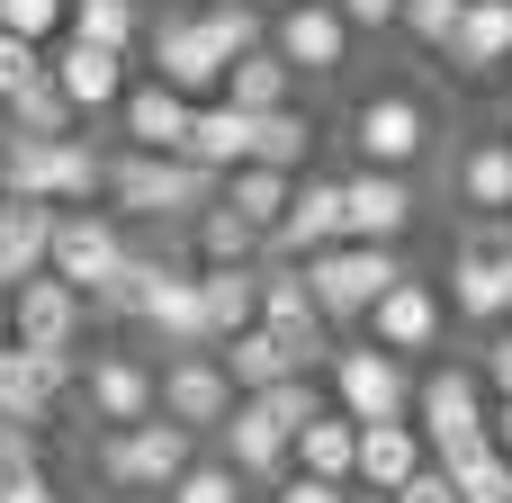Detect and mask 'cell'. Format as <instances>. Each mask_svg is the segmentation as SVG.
I'll return each mask as SVG.
<instances>
[{"label":"cell","mask_w":512,"mask_h":503,"mask_svg":"<svg viewBox=\"0 0 512 503\" xmlns=\"http://www.w3.org/2000/svg\"><path fill=\"white\" fill-rule=\"evenodd\" d=\"M108 207H117L126 225L189 234V225L216 207V171L189 162V153H135V144H117V153H108Z\"/></svg>","instance_id":"cell-1"},{"label":"cell","mask_w":512,"mask_h":503,"mask_svg":"<svg viewBox=\"0 0 512 503\" xmlns=\"http://www.w3.org/2000/svg\"><path fill=\"white\" fill-rule=\"evenodd\" d=\"M108 153L90 135H9L0 144V189L9 198H54V207H99L108 198Z\"/></svg>","instance_id":"cell-2"},{"label":"cell","mask_w":512,"mask_h":503,"mask_svg":"<svg viewBox=\"0 0 512 503\" xmlns=\"http://www.w3.org/2000/svg\"><path fill=\"white\" fill-rule=\"evenodd\" d=\"M198 450H207V441H198L189 423L153 414V423H126V432H90V477H99L108 495H171Z\"/></svg>","instance_id":"cell-3"},{"label":"cell","mask_w":512,"mask_h":503,"mask_svg":"<svg viewBox=\"0 0 512 503\" xmlns=\"http://www.w3.org/2000/svg\"><path fill=\"white\" fill-rule=\"evenodd\" d=\"M324 396L351 414V423H405L414 414V396H423V369L414 360H396L387 342H369V333H342L333 342V360H324Z\"/></svg>","instance_id":"cell-4"},{"label":"cell","mask_w":512,"mask_h":503,"mask_svg":"<svg viewBox=\"0 0 512 503\" xmlns=\"http://www.w3.org/2000/svg\"><path fill=\"white\" fill-rule=\"evenodd\" d=\"M342 144H351V162H378V171H423L432 153H441V117H432V99L423 90H369L351 117H342Z\"/></svg>","instance_id":"cell-5"},{"label":"cell","mask_w":512,"mask_h":503,"mask_svg":"<svg viewBox=\"0 0 512 503\" xmlns=\"http://www.w3.org/2000/svg\"><path fill=\"white\" fill-rule=\"evenodd\" d=\"M72 405H81L90 432L153 423V414H162V360H153V351H126V342L81 351V387H72Z\"/></svg>","instance_id":"cell-6"},{"label":"cell","mask_w":512,"mask_h":503,"mask_svg":"<svg viewBox=\"0 0 512 503\" xmlns=\"http://www.w3.org/2000/svg\"><path fill=\"white\" fill-rule=\"evenodd\" d=\"M414 423L432 441V459H459L477 441H495V387L477 360H432L423 369V396H414Z\"/></svg>","instance_id":"cell-7"},{"label":"cell","mask_w":512,"mask_h":503,"mask_svg":"<svg viewBox=\"0 0 512 503\" xmlns=\"http://www.w3.org/2000/svg\"><path fill=\"white\" fill-rule=\"evenodd\" d=\"M297 270H306L315 306L351 333V324H369V306H378L414 261H405V243H333V252H315V261H297Z\"/></svg>","instance_id":"cell-8"},{"label":"cell","mask_w":512,"mask_h":503,"mask_svg":"<svg viewBox=\"0 0 512 503\" xmlns=\"http://www.w3.org/2000/svg\"><path fill=\"white\" fill-rule=\"evenodd\" d=\"M144 72L153 81H171V90H189V99H216L225 90V72H234V54L216 45V27H207V9H153V36H144Z\"/></svg>","instance_id":"cell-9"},{"label":"cell","mask_w":512,"mask_h":503,"mask_svg":"<svg viewBox=\"0 0 512 503\" xmlns=\"http://www.w3.org/2000/svg\"><path fill=\"white\" fill-rule=\"evenodd\" d=\"M450 324H459V315H450V288H441V279H423V270H405V279L369 306V324H360V333H369V342H387L396 360L432 369V360L450 351Z\"/></svg>","instance_id":"cell-10"},{"label":"cell","mask_w":512,"mask_h":503,"mask_svg":"<svg viewBox=\"0 0 512 503\" xmlns=\"http://www.w3.org/2000/svg\"><path fill=\"white\" fill-rule=\"evenodd\" d=\"M441 288H450V315H459L468 333L512 324V252H504V234H495V225H468L459 252H450V270H441Z\"/></svg>","instance_id":"cell-11"},{"label":"cell","mask_w":512,"mask_h":503,"mask_svg":"<svg viewBox=\"0 0 512 503\" xmlns=\"http://www.w3.org/2000/svg\"><path fill=\"white\" fill-rule=\"evenodd\" d=\"M126 252H135V225L99 198V207H63V225H54V270L99 306L108 297V279L126 270Z\"/></svg>","instance_id":"cell-12"},{"label":"cell","mask_w":512,"mask_h":503,"mask_svg":"<svg viewBox=\"0 0 512 503\" xmlns=\"http://www.w3.org/2000/svg\"><path fill=\"white\" fill-rule=\"evenodd\" d=\"M270 45L297 63V81H342L351 54H360V27L342 18V0H297L270 18Z\"/></svg>","instance_id":"cell-13"},{"label":"cell","mask_w":512,"mask_h":503,"mask_svg":"<svg viewBox=\"0 0 512 503\" xmlns=\"http://www.w3.org/2000/svg\"><path fill=\"white\" fill-rule=\"evenodd\" d=\"M81 387V351H27V342H0V423H27L45 432L54 405Z\"/></svg>","instance_id":"cell-14"},{"label":"cell","mask_w":512,"mask_h":503,"mask_svg":"<svg viewBox=\"0 0 512 503\" xmlns=\"http://www.w3.org/2000/svg\"><path fill=\"white\" fill-rule=\"evenodd\" d=\"M342 207H351V243H405L423 225V180L414 171H378V162H351L342 171Z\"/></svg>","instance_id":"cell-15"},{"label":"cell","mask_w":512,"mask_h":503,"mask_svg":"<svg viewBox=\"0 0 512 503\" xmlns=\"http://www.w3.org/2000/svg\"><path fill=\"white\" fill-rule=\"evenodd\" d=\"M234 405H243V387H234V369H225L216 351H171V360H162V414L189 423L198 441H216Z\"/></svg>","instance_id":"cell-16"},{"label":"cell","mask_w":512,"mask_h":503,"mask_svg":"<svg viewBox=\"0 0 512 503\" xmlns=\"http://www.w3.org/2000/svg\"><path fill=\"white\" fill-rule=\"evenodd\" d=\"M333 243H351L342 171H297V198H288V216H279V234H270V261H315V252H333Z\"/></svg>","instance_id":"cell-17"},{"label":"cell","mask_w":512,"mask_h":503,"mask_svg":"<svg viewBox=\"0 0 512 503\" xmlns=\"http://www.w3.org/2000/svg\"><path fill=\"white\" fill-rule=\"evenodd\" d=\"M135 333H144V351H153V360H171V351H216V324H207V288H198V261L162 270V288L144 297Z\"/></svg>","instance_id":"cell-18"},{"label":"cell","mask_w":512,"mask_h":503,"mask_svg":"<svg viewBox=\"0 0 512 503\" xmlns=\"http://www.w3.org/2000/svg\"><path fill=\"white\" fill-rule=\"evenodd\" d=\"M207 450H225L243 477H252V495H270L279 477H297V432L270 414V396H243L234 414H225V432L207 441Z\"/></svg>","instance_id":"cell-19"},{"label":"cell","mask_w":512,"mask_h":503,"mask_svg":"<svg viewBox=\"0 0 512 503\" xmlns=\"http://www.w3.org/2000/svg\"><path fill=\"white\" fill-rule=\"evenodd\" d=\"M9 315H18V342H27V351H81V333H90V297H81L63 270L18 279V288H9Z\"/></svg>","instance_id":"cell-20"},{"label":"cell","mask_w":512,"mask_h":503,"mask_svg":"<svg viewBox=\"0 0 512 503\" xmlns=\"http://www.w3.org/2000/svg\"><path fill=\"white\" fill-rule=\"evenodd\" d=\"M54 81H63V99L81 108V126H90V117H117V99L135 90V54L90 45V36H63V45H54Z\"/></svg>","instance_id":"cell-21"},{"label":"cell","mask_w":512,"mask_h":503,"mask_svg":"<svg viewBox=\"0 0 512 503\" xmlns=\"http://www.w3.org/2000/svg\"><path fill=\"white\" fill-rule=\"evenodd\" d=\"M450 207L468 225H504L512 216V135H468L450 153Z\"/></svg>","instance_id":"cell-22"},{"label":"cell","mask_w":512,"mask_h":503,"mask_svg":"<svg viewBox=\"0 0 512 503\" xmlns=\"http://www.w3.org/2000/svg\"><path fill=\"white\" fill-rule=\"evenodd\" d=\"M189 117H198V99L144 72V81L117 99V144H135V153H189Z\"/></svg>","instance_id":"cell-23"},{"label":"cell","mask_w":512,"mask_h":503,"mask_svg":"<svg viewBox=\"0 0 512 503\" xmlns=\"http://www.w3.org/2000/svg\"><path fill=\"white\" fill-rule=\"evenodd\" d=\"M54 225H63L54 198H9L0 189V279L9 288L36 279V270H54Z\"/></svg>","instance_id":"cell-24"},{"label":"cell","mask_w":512,"mask_h":503,"mask_svg":"<svg viewBox=\"0 0 512 503\" xmlns=\"http://www.w3.org/2000/svg\"><path fill=\"white\" fill-rule=\"evenodd\" d=\"M414 468H432V441H423V423L405 414V423H360V495L387 503Z\"/></svg>","instance_id":"cell-25"},{"label":"cell","mask_w":512,"mask_h":503,"mask_svg":"<svg viewBox=\"0 0 512 503\" xmlns=\"http://www.w3.org/2000/svg\"><path fill=\"white\" fill-rule=\"evenodd\" d=\"M441 63L459 81H504L512 72V0H468V18H459V36H450Z\"/></svg>","instance_id":"cell-26"},{"label":"cell","mask_w":512,"mask_h":503,"mask_svg":"<svg viewBox=\"0 0 512 503\" xmlns=\"http://www.w3.org/2000/svg\"><path fill=\"white\" fill-rule=\"evenodd\" d=\"M252 135H261L252 108H234V99H198V117H189V162H207V171L225 180L234 162H252Z\"/></svg>","instance_id":"cell-27"},{"label":"cell","mask_w":512,"mask_h":503,"mask_svg":"<svg viewBox=\"0 0 512 503\" xmlns=\"http://www.w3.org/2000/svg\"><path fill=\"white\" fill-rule=\"evenodd\" d=\"M189 261H198V270H243V261H270V234H261L243 207H225V198H216V207L189 225Z\"/></svg>","instance_id":"cell-28"},{"label":"cell","mask_w":512,"mask_h":503,"mask_svg":"<svg viewBox=\"0 0 512 503\" xmlns=\"http://www.w3.org/2000/svg\"><path fill=\"white\" fill-rule=\"evenodd\" d=\"M297 477H333V486H360V423L342 405H324L306 432H297Z\"/></svg>","instance_id":"cell-29"},{"label":"cell","mask_w":512,"mask_h":503,"mask_svg":"<svg viewBox=\"0 0 512 503\" xmlns=\"http://www.w3.org/2000/svg\"><path fill=\"white\" fill-rule=\"evenodd\" d=\"M216 99H234V108L270 117V108H288V99H297V63H288L279 45H252V54H234V72H225V90H216Z\"/></svg>","instance_id":"cell-30"},{"label":"cell","mask_w":512,"mask_h":503,"mask_svg":"<svg viewBox=\"0 0 512 503\" xmlns=\"http://www.w3.org/2000/svg\"><path fill=\"white\" fill-rule=\"evenodd\" d=\"M216 198L243 207L261 234H279V216H288V198H297V171H279V162H234V171L216 180Z\"/></svg>","instance_id":"cell-31"},{"label":"cell","mask_w":512,"mask_h":503,"mask_svg":"<svg viewBox=\"0 0 512 503\" xmlns=\"http://www.w3.org/2000/svg\"><path fill=\"white\" fill-rule=\"evenodd\" d=\"M198 288H207V324H216V342H234V333L261 324V261H243V270H198Z\"/></svg>","instance_id":"cell-32"},{"label":"cell","mask_w":512,"mask_h":503,"mask_svg":"<svg viewBox=\"0 0 512 503\" xmlns=\"http://www.w3.org/2000/svg\"><path fill=\"white\" fill-rule=\"evenodd\" d=\"M216 360L234 369V387H243V396H261V387H279V378H306V369L288 360V342H279L270 324H252V333H234V342H216Z\"/></svg>","instance_id":"cell-33"},{"label":"cell","mask_w":512,"mask_h":503,"mask_svg":"<svg viewBox=\"0 0 512 503\" xmlns=\"http://www.w3.org/2000/svg\"><path fill=\"white\" fill-rule=\"evenodd\" d=\"M72 36L117 45V54H144V36H153V0H72Z\"/></svg>","instance_id":"cell-34"},{"label":"cell","mask_w":512,"mask_h":503,"mask_svg":"<svg viewBox=\"0 0 512 503\" xmlns=\"http://www.w3.org/2000/svg\"><path fill=\"white\" fill-rule=\"evenodd\" d=\"M252 162H279V171H315V117L288 99V108H270L261 117V135H252Z\"/></svg>","instance_id":"cell-35"},{"label":"cell","mask_w":512,"mask_h":503,"mask_svg":"<svg viewBox=\"0 0 512 503\" xmlns=\"http://www.w3.org/2000/svg\"><path fill=\"white\" fill-rule=\"evenodd\" d=\"M171 503H261V495H252V477H243V468H234L225 450H198V459L180 468Z\"/></svg>","instance_id":"cell-36"},{"label":"cell","mask_w":512,"mask_h":503,"mask_svg":"<svg viewBox=\"0 0 512 503\" xmlns=\"http://www.w3.org/2000/svg\"><path fill=\"white\" fill-rule=\"evenodd\" d=\"M9 135H81V108L63 99V81L45 72L36 90H18L9 99Z\"/></svg>","instance_id":"cell-37"},{"label":"cell","mask_w":512,"mask_h":503,"mask_svg":"<svg viewBox=\"0 0 512 503\" xmlns=\"http://www.w3.org/2000/svg\"><path fill=\"white\" fill-rule=\"evenodd\" d=\"M450 477H459V495L468 503H512V459L495 441H477V450H459V459H441Z\"/></svg>","instance_id":"cell-38"},{"label":"cell","mask_w":512,"mask_h":503,"mask_svg":"<svg viewBox=\"0 0 512 503\" xmlns=\"http://www.w3.org/2000/svg\"><path fill=\"white\" fill-rule=\"evenodd\" d=\"M459 18H468V0H405V18H396V36H405V45H423V54H450V36H459Z\"/></svg>","instance_id":"cell-39"},{"label":"cell","mask_w":512,"mask_h":503,"mask_svg":"<svg viewBox=\"0 0 512 503\" xmlns=\"http://www.w3.org/2000/svg\"><path fill=\"white\" fill-rule=\"evenodd\" d=\"M45 72H54V45H36V36H9V27H0V99L36 90Z\"/></svg>","instance_id":"cell-40"},{"label":"cell","mask_w":512,"mask_h":503,"mask_svg":"<svg viewBox=\"0 0 512 503\" xmlns=\"http://www.w3.org/2000/svg\"><path fill=\"white\" fill-rule=\"evenodd\" d=\"M0 27L36 36V45H63L72 36V0H0Z\"/></svg>","instance_id":"cell-41"},{"label":"cell","mask_w":512,"mask_h":503,"mask_svg":"<svg viewBox=\"0 0 512 503\" xmlns=\"http://www.w3.org/2000/svg\"><path fill=\"white\" fill-rule=\"evenodd\" d=\"M36 468H45V432L0 423V486H9V477H36Z\"/></svg>","instance_id":"cell-42"},{"label":"cell","mask_w":512,"mask_h":503,"mask_svg":"<svg viewBox=\"0 0 512 503\" xmlns=\"http://www.w3.org/2000/svg\"><path fill=\"white\" fill-rule=\"evenodd\" d=\"M387 503H468V495H459V477L432 459V468H414V477H405V486H396Z\"/></svg>","instance_id":"cell-43"},{"label":"cell","mask_w":512,"mask_h":503,"mask_svg":"<svg viewBox=\"0 0 512 503\" xmlns=\"http://www.w3.org/2000/svg\"><path fill=\"white\" fill-rule=\"evenodd\" d=\"M261 503H360V486H333V477H279Z\"/></svg>","instance_id":"cell-44"},{"label":"cell","mask_w":512,"mask_h":503,"mask_svg":"<svg viewBox=\"0 0 512 503\" xmlns=\"http://www.w3.org/2000/svg\"><path fill=\"white\" fill-rule=\"evenodd\" d=\"M477 369H486V387H495V396H512V324H495V333H486Z\"/></svg>","instance_id":"cell-45"},{"label":"cell","mask_w":512,"mask_h":503,"mask_svg":"<svg viewBox=\"0 0 512 503\" xmlns=\"http://www.w3.org/2000/svg\"><path fill=\"white\" fill-rule=\"evenodd\" d=\"M342 18H351L360 36H396V18H405V0H342Z\"/></svg>","instance_id":"cell-46"},{"label":"cell","mask_w":512,"mask_h":503,"mask_svg":"<svg viewBox=\"0 0 512 503\" xmlns=\"http://www.w3.org/2000/svg\"><path fill=\"white\" fill-rule=\"evenodd\" d=\"M0 503H63V486H54V468H36V477H9Z\"/></svg>","instance_id":"cell-47"},{"label":"cell","mask_w":512,"mask_h":503,"mask_svg":"<svg viewBox=\"0 0 512 503\" xmlns=\"http://www.w3.org/2000/svg\"><path fill=\"white\" fill-rule=\"evenodd\" d=\"M495 450L512 459V396H495Z\"/></svg>","instance_id":"cell-48"},{"label":"cell","mask_w":512,"mask_h":503,"mask_svg":"<svg viewBox=\"0 0 512 503\" xmlns=\"http://www.w3.org/2000/svg\"><path fill=\"white\" fill-rule=\"evenodd\" d=\"M0 342H18V315H9V288H0Z\"/></svg>","instance_id":"cell-49"},{"label":"cell","mask_w":512,"mask_h":503,"mask_svg":"<svg viewBox=\"0 0 512 503\" xmlns=\"http://www.w3.org/2000/svg\"><path fill=\"white\" fill-rule=\"evenodd\" d=\"M108 503H171V495H108Z\"/></svg>","instance_id":"cell-50"},{"label":"cell","mask_w":512,"mask_h":503,"mask_svg":"<svg viewBox=\"0 0 512 503\" xmlns=\"http://www.w3.org/2000/svg\"><path fill=\"white\" fill-rule=\"evenodd\" d=\"M252 9H270V18H279V9H297V0H252Z\"/></svg>","instance_id":"cell-51"},{"label":"cell","mask_w":512,"mask_h":503,"mask_svg":"<svg viewBox=\"0 0 512 503\" xmlns=\"http://www.w3.org/2000/svg\"><path fill=\"white\" fill-rule=\"evenodd\" d=\"M495 234H504V252H512V216H504V225H495Z\"/></svg>","instance_id":"cell-52"},{"label":"cell","mask_w":512,"mask_h":503,"mask_svg":"<svg viewBox=\"0 0 512 503\" xmlns=\"http://www.w3.org/2000/svg\"><path fill=\"white\" fill-rule=\"evenodd\" d=\"M0 288H9V279H0Z\"/></svg>","instance_id":"cell-53"},{"label":"cell","mask_w":512,"mask_h":503,"mask_svg":"<svg viewBox=\"0 0 512 503\" xmlns=\"http://www.w3.org/2000/svg\"><path fill=\"white\" fill-rule=\"evenodd\" d=\"M153 9H162V0H153Z\"/></svg>","instance_id":"cell-54"}]
</instances>
